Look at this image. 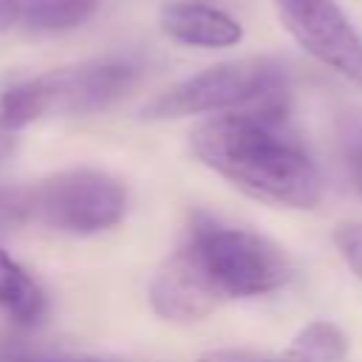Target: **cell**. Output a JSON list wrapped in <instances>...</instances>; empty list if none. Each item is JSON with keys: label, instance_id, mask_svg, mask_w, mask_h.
<instances>
[{"label": "cell", "instance_id": "cell-5", "mask_svg": "<svg viewBox=\"0 0 362 362\" xmlns=\"http://www.w3.org/2000/svg\"><path fill=\"white\" fill-rule=\"evenodd\" d=\"M28 223L68 235H96L113 229L127 212V189L102 170H65L40 184L23 187Z\"/></svg>", "mask_w": 362, "mask_h": 362}, {"label": "cell", "instance_id": "cell-12", "mask_svg": "<svg viewBox=\"0 0 362 362\" xmlns=\"http://www.w3.org/2000/svg\"><path fill=\"white\" fill-rule=\"evenodd\" d=\"M337 141L348 178L362 198V110H345L337 119Z\"/></svg>", "mask_w": 362, "mask_h": 362}, {"label": "cell", "instance_id": "cell-8", "mask_svg": "<svg viewBox=\"0 0 362 362\" xmlns=\"http://www.w3.org/2000/svg\"><path fill=\"white\" fill-rule=\"evenodd\" d=\"M158 28L164 37L206 51H223L243 40V25L223 8L201 0H173L158 11Z\"/></svg>", "mask_w": 362, "mask_h": 362}, {"label": "cell", "instance_id": "cell-9", "mask_svg": "<svg viewBox=\"0 0 362 362\" xmlns=\"http://www.w3.org/2000/svg\"><path fill=\"white\" fill-rule=\"evenodd\" d=\"M99 0H0V31L54 37L93 17Z\"/></svg>", "mask_w": 362, "mask_h": 362}, {"label": "cell", "instance_id": "cell-15", "mask_svg": "<svg viewBox=\"0 0 362 362\" xmlns=\"http://www.w3.org/2000/svg\"><path fill=\"white\" fill-rule=\"evenodd\" d=\"M198 362H277V359H269L263 354L243 351V348H218V351H206Z\"/></svg>", "mask_w": 362, "mask_h": 362}, {"label": "cell", "instance_id": "cell-11", "mask_svg": "<svg viewBox=\"0 0 362 362\" xmlns=\"http://www.w3.org/2000/svg\"><path fill=\"white\" fill-rule=\"evenodd\" d=\"M345 356H348L345 334L328 320H314L297 331V337L277 362H345Z\"/></svg>", "mask_w": 362, "mask_h": 362}, {"label": "cell", "instance_id": "cell-4", "mask_svg": "<svg viewBox=\"0 0 362 362\" xmlns=\"http://www.w3.org/2000/svg\"><path fill=\"white\" fill-rule=\"evenodd\" d=\"M187 246L223 300L277 291L294 274L288 255L274 240L252 229L201 221L192 226Z\"/></svg>", "mask_w": 362, "mask_h": 362}, {"label": "cell", "instance_id": "cell-17", "mask_svg": "<svg viewBox=\"0 0 362 362\" xmlns=\"http://www.w3.org/2000/svg\"><path fill=\"white\" fill-rule=\"evenodd\" d=\"M11 362H37V359H11Z\"/></svg>", "mask_w": 362, "mask_h": 362}, {"label": "cell", "instance_id": "cell-13", "mask_svg": "<svg viewBox=\"0 0 362 362\" xmlns=\"http://www.w3.org/2000/svg\"><path fill=\"white\" fill-rule=\"evenodd\" d=\"M334 246L345 266L362 280V223L359 221H345L334 229Z\"/></svg>", "mask_w": 362, "mask_h": 362}, {"label": "cell", "instance_id": "cell-10", "mask_svg": "<svg viewBox=\"0 0 362 362\" xmlns=\"http://www.w3.org/2000/svg\"><path fill=\"white\" fill-rule=\"evenodd\" d=\"M0 308L20 325H34L45 314L42 288L6 249H0Z\"/></svg>", "mask_w": 362, "mask_h": 362}, {"label": "cell", "instance_id": "cell-2", "mask_svg": "<svg viewBox=\"0 0 362 362\" xmlns=\"http://www.w3.org/2000/svg\"><path fill=\"white\" fill-rule=\"evenodd\" d=\"M257 113L286 119V68L272 57H243L209 65L150 99L141 107L147 122H170L204 113Z\"/></svg>", "mask_w": 362, "mask_h": 362}, {"label": "cell", "instance_id": "cell-6", "mask_svg": "<svg viewBox=\"0 0 362 362\" xmlns=\"http://www.w3.org/2000/svg\"><path fill=\"white\" fill-rule=\"evenodd\" d=\"M272 6L308 57L362 88V34L337 0H272Z\"/></svg>", "mask_w": 362, "mask_h": 362}, {"label": "cell", "instance_id": "cell-7", "mask_svg": "<svg viewBox=\"0 0 362 362\" xmlns=\"http://www.w3.org/2000/svg\"><path fill=\"white\" fill-rule=\"evenodd\" d=\"M150 305L158 317L173 322H195L209 317L223 297L206 277L204 266L184 243L175 249L150 280Z\"/></svg>", "mask_w": 362, "mask_h": 362}, {"label": "cell", "instance_id": "cell-1", "mask_svg": "<svg viewBox=\"0 0 362 362\" xmlns=\"http://www.w3.org/2000/svg\"><path fill=\"white\" fill-rule=\"evenodd\" d=\"M189 147L204 167L252 198L291 209H311L322 198V175L286 133V119L218 113L192 130Z\"/></svg>", "mask_w": 362, "mask_h": 362}, {"label": "cell", "instance_id": "cell-14", "mask_svg": "<svg viewBox=\"0 0 362 362\" xmlns=\"http://www.w3.org/2000/svg\"><path fill=\"white\" fill-rule=\"evenodd\" d=\"M28 223L23 187H0V232Z\"/></svg>", "mask_w": 362, "mask_h": 362}, {"label": "cell", "instance_id": "cell-16", "mask_svg": "<svg viewBox=\"0 0 362 362\" xmlns=\"http://www.w3.org/2000/svg\"><path fill=\"white\" fill-rule=\"evenodd\" d=\"M8 150H11V133H3V130H0V158H3Z\"/></svg>", "mask_w": 362, "mask_h": 362}, {"label": "cell", "instance_id": "cell-3", "mask_svg": "<svg viewBox=\"0 0 362 362\" xmlns=\"http://www.w3.org/2000/svg\"><path fill=\"white\" fill-rule=\"evenodd\" d=\"M139 74L133 59H85L11 82L0 90V130L17 133L54 113L105 110L133 90Z\"/></svg>", "mask_w": 362, "mask_h": 362}]
</instances>
